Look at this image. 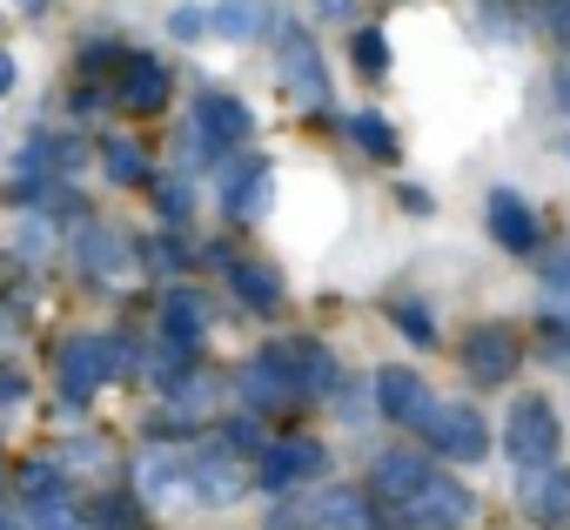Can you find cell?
<instances>
[{"mask_svg":"<svg viewBox=\"0 0 570 530\" xmlns=\"http://www.w3.org/2000/svg\"><path fill=\"white\" fill-rule=\"evenodd\" d=\"M202 330H208V310H202V296H168V303H161V336H168V350H188V343H202Z\"/></svg>","mask_w":570,"mask_h":530,"instance_id":"ffe728a7","label":"cell"},{"mask_svg":"<svg viewBox=\"0 0 570 530\" xmlns=\"http://www.w3.org/2000/svg\"><path fill=\"white\" fill-rule=\"evenodd\" d=\"M228 208H235L242 222H255V215L268 208V161H235V168H228Z\"/></svg>","mask_w":570,"mask_h":530,"instance_id":"d6986e66","label":"cell"},{"mask_svg":"<svg viewBox=\"0 0 570 530\" xmlns=\"http://www.w3.org/2000/svg\"><path fill=\"white\" fill-rule=\"evenodd\" d=\"M14 88V55H0V95Z\"/></svg>","mask_w":570,"mask_h":530,"instance_id":"8d00e7d4","label":"cell"},{"mask_svg":"<svg viewBox=\"0 0 570 530\" xmlns=\"http://www.w3.org/2000/svg\"><path fill=\"white\" fill-rule=\"evenodd\" d=\"M75 255L88 262V276H101V283H121V276H128V262H135V255H128V242H121L115 228H101V222H88V228H81Z\"/></svg>","mask_w":570,"mask_h":530,"instance_id":"8fae6325","label":"cell"},{"mask_svg":"<svg viewBox=\"0 0 570 530\" xmlns=\"http://www.w3.org/2000/svg\"><path fill=\"white\" fill-rule=\"evenodd\" d=\"M537 21H543L557 41H570V0H543V8H537Z\"/></svg>","mask_w":570,"mask_h":530,"instance_id":"4dcf8cb0","label":"cell"},{"mask_svg":"<svg viewBox=\"0 0 570 530\" xmlns=\"http://www.w3.org/2000/svg\"><path fill=\"white\" fill-rule=\"evenodd\" d=\"M101 530H135V517H128V503H108V510H101Z\"/></svg>","mask_w":570,"mask_h":530,"instance_id":"1f68e13d","label":"cell"},{"mask_svg":"<svg viewBox=\"0 0 570 530\" xmlns=\"http://www.w3.org/2000/svg\"><path fill=\"white\" fill-rule=\"evenodd\" d=\"M503 450H510L523 470H543V463H557V410H550L543 396H517Z\"/></svg>","mask_w":570,"mask_h":530,"instance_id":"5b68a950","label":"cell"},{"mask_svg":"<svg viewBox=\"0 0 570 530\" xmlns=\"http://www.w3.org/2000/svg\"><path fill=\"white\" fill-rule=\"evenodd\" d=\"M356 68L363 75H383L390 68V41L383 35H356Z\"/></svg>","mask_w":570,"mask_h":530,"instance_id":"83f0119b","label":"cell"},{"mask_svg":"<svg viewBox=\"0 0 570 530\" xmlns=\"http://www.w3.org/2000/svg\"><path fill=\"white\" fill-rule=\"evenodd\" d=\"M14 396H21V376H14V370H0V403H14Z\"/></svg>","mask_w":570,"mask_h":530,"instance_id":"e575fe53","label":"cell"},{"mask_svg":"<svg viewBox=\"0 0 570 530\" xmlns=\"http://www.w3.org/2000/svg\"><path fill=\"white\" fill-rule=\"evenodd\" d=\"M161 208H168V222H181L188 215V195L181 188H161Z\"/></svg>","mask_w":570,"mask_h":530,"instance_id":"836d02e7","label":"cell"},{"mask_svg":"<svg viewBox=\"0 0 570 530\" xmlns=\"http://www.w3.org/2000/svg\"><path fill=\"white\" fill-rule=\"evenodd\" d=\"M268 28V0H222L215 8V35H228V41H255Z\"/></svg>","mask_w":570,"mask_h":530,"instance_id":"7402d4cb","label":"cell"},{"mask_svg":"<svg viewBox=\"0 0 570 530\" xmlns=\"http://www.w3.org/2000/svg\"><path fill=\"white\" fill-rule=\"evenodd\" d=\"M396 323H403V336H410V343H436V323H430L416 303H403V310H396Z\"/></svg>","mask_w":570,"mask_h":530,"instance_id":"f546056e","label":"cell"},{"mask_svg":"<svg viewBox=\"0 0 570 530\" xmlns=\"http://www.w3.org/2000/svg\"><path fill=\"white\" fill-rule=\"evenodd\" d=\"M309 477H323V443H309V436H289L262 457V490H296Z\"/></svg>","mask_w":570,"mask_h":530,"instance_id":"52a82bcc","label":"cell"},{"mask_svg":"<svg viewBox=\"0 0 570 530\" xmlns=\"http://www.w3.org/2000/svg\"><path fill=\"white\" fill-rule=\"evenodd\" d=\"M543 303H550V310H557V316L570 323V248L543 262Z\"/></svg>","mask_w":570,"mask_h":530,"instance_id":"cb8c5ba5","label":"cell"},{"mask_svg":"<svg viewBox=\"0 0 570 530\" xmlns=\"http://www.w3.org/2000/svg\"><path fill=\"white\" fill-rule=\"evenodd\" d=\"M282 81L296 88V101H303V108H330V75H323V61H316L309 35H289V41H282Z\"/></svg>","mask_w":570,"mask_h":530,"instance_id":"ba28073f","label":"cell"},{"mask_svg":"<svg viewBox=\"0 0 570 530\" xmlns=\"http://www.w3.org/2000/svg\"><path fill=\"white\" fill-rule=\"evenodd\" d=\"M490 235H497L510 255H530V248H537V215H530L510 188H497V195H490Z\"/></svg>","mask_w":570,"mask_h":530,"instance_id":"7c38bea8","label":"cell"},{"mask_svg":"<svg viewBox=\"0 0 570 530\" xmlns=\"http://www.w3.org/2000/svg\"><path fill=\"white\" fill-rule=\"evenodd\" d=\"M235 296L255 303V310H275V303H282V283L262 269V262H242V269H235Z\"/></svg>","mask_w":570,"mask_h":530,"instance_id":"603a6c76","label":"cell"},{"mask_svg":"<svg viewBox=\"0 0 570 530\" xmlns=\"http://www.w3.org/2000/svg\"><path fill=\"white\" fill-rule=\"evenodd\" d=\"M168 28H175V35H181V41H195V35H202V28H208V21H202V14H175V21H168Z\"/></svg>","mask_w":570,"mask_h":530,"instance_id":"d6a6232c","label":"cell"},{"mask_svg":"<svg viewBox=\"0 0 570 530\" xmlns=\"http://www.w3.org/2000/svg\"><path fill=\"white\" fill-rule=\"evenodd\" d=\"M242 396H248L255 410H282V403H296L303 390H296V376H289V356H282V350H262V356L242 370Z\"/></svg>","mask_w":570,"mask_h":530,"instance_id":"8992f818","label":"cell"},{"mask_svg":"<svg viewBox=\"0 0 570 530\" xmlns=\"http://www.w3.org/2000/svg\"><path fill=\"white\" fill-rule=\"evenodd\" d=\"M356 141L370 148V155H383V161H396V135L376 121V115H356Z\"/></svg>","mask_w":570,"mask_h":530,"instance_id":"4316f807","label":"cell"},{"mask_svg":"<svg viewBox=\"0 0 570 530\" xmlns=\"http://www.w3.org/2000/svg\"><path fill=\"white\" fill-rule=\"evenodd\" d=\"M0 530H21V523H14V517H8V510H0Z\"/></svg>","mask_w":570,"mask_h":530,"instance_id":"74e56055","label":"cell"},{"mask_svg":"<svg viewBox=\"0 0 570 530\" xmlns=\"http://www.w3.org/2000/svg\"><path fill=\"white\" fill-rule=\"evenodd\" d=\"M101 161H108V175H115V181H141V175H148L141 148H135V141H121V135H115V141H101Z\"/></svg>","mask_w":570,"mask_h":530,"instance_id":"d4e9b609","label":"cell"},{"mask_svg":"<svg viewBox=\"0 0 570 530\" xmlns=\"http://www.w3.org/2000/svg\"><path fill=\"white\" fill-rule=\"evenodd\" d=\"M423 477H430V463H423V457H410V450H390V457H376V470H370V483H376V497H383V503H403Z\"/></svg>","mask_w":570,"mask_h":530,"instance_id":"e0dca14e","label":"cell"},{"mask_svg":"<svg viewBox=\"0 0 570 530\" xmlns=\"http://www.w3.org/2000/svg\"><path fill=\"white\" fill-rule=\"evenodd\" d=\"M416 430L430 436V450H443L450 463H476L483 457V416L470 410V403H430L423 416H416Z\"/></svg>","mask_w":570,"mask_h":530,"instance_id":"277c9868","label":"cell"},{"mask_svg":"<svg viewBox=\"0 0 570 530\" xmlns=\"http://www.w3.org/2000/svg\"><path fill=\"white\" fill-rule=\"evenodd\" d=\"M463 363H470V376H476V383H510V376H517V363H523V350H517V336H510V330H476V336H470V350H463Z\"/></svg>","mask_w":570,"mask_h":530,"instance_id":"30bf717a","label":"cell"},{"mask_svg":"<svg viewBox=\"0 0 570 530\" xmlns=\"http://www.w3.org/2000/svg\"><path fill=\"white\" fill-rule=\"evenodd\" d=\"M35 530H88V523L68 497H48V503H35Z\"/></svg>","mask_w":570,"mask_h":530,"instance_id":"484cf974","label":"cell"},{"mask_svg":"<svg viewBox=\"0 0 570 530\" xmlns=\"http://www.w3.org/2000/svg\"><path fill=\"white\" fill-rule=\"evenodd\" d=\"M282 356H289V376H296L303 396H330V390H336V363H330V350H316V343H282Z\"/></svg>","mask_w":570,"mask_h":530,"instance_id":"ac0fdd59","label":"cell"},{"mask_svg":"<svg viewBox=\"0 0 570 530\" xmlns=\"http://www.w3.org/2000/svg\"><path fill=\"white\" fill-rule=\"evenodd\" d=\"M188 483L202 490V503H235L242 497V470L228 457H215V450H195L188 457Z\"/></svg>","mask_w":570,"mask_h":530,"instance_id":"2e32d148","label":"cell"},{"mask_svg":"<svg viewBox=\"0 0 570 530\" xmlns=\"http://www.w3.org/2000/svg\"><path fill=\"white\" fill-rule=\"evenodd\" d=\"M316 8H323V21H343V14H350V0H316Z\"/></svg>","mask_w":570,"mask_h":530,"instance_id":"d590c367","label":"cell"},{"mask_svg":"<svg viewBox=\"0 0 570 530\" xmlns=\"http://www.w3.org/2000/svg\"><path fill=\"white\" fill-rule=\"evenodd\" d=\"M28 8H41V0H28Z\"/></svg>","mask_w":570,"mask_h":530,"instance_id":"f35d334b","label":"cell"},{"mask_svg":"<svg viewBox=\"0 0 570 530\" xmlns=\"http://www.w3.org/2000/svg\"><path fill=\"white\" fill-rule=\"evenodd\" d=\"M248 128H255V115H248L235 95H202V108H195V135H202L208 148H242Z\"/></svg>","mask_w":570,"mask_h":530,"instance_id":"9c48e42d","label":"cell"},{"mask_svg":"<svg viewBox=\"0 0 570 530\" xmlns=\"http://www.w3.org/2000/svg\"><path fill=\"white\" fill-rule=\"evenodd\" d=\"M523 503H530V517H537V523H563V517H570V470L537 477V483L523 490Z\"/></svg>","mask_w":570,"mask_h":530,"instance_id":"44dd1931","label":"cell"},{"mask_svg":"<svg viewBox=\"0 0 570 530\" xmlns=\"http://www.w3.org/2000/svg\"><path fill=\"white\" fill-rule=\"evenodd\" d=\"M396 510H403V523H410V530H456V523H470L476 497H470L456 477H423Z\"/></svg>","mask_w":570,"mask_h":530,"instance_id":"3957f363","label":"cell"},{"mask_svg":"<svg viewBox=\"0 0 570 530\" xmlns=\"http://www.w3.org/2000/svg\"><path fill=\"white\" fill-rule=\"evenodd\" d=\"M376 403H383V416L416 423V416L430 410V390H423V376H416V370H383V376H376Z\"/></svg>","mask_w":570,"mask_h":530,"instance_id":"5bb4252c","label":"cell"},{"mask_svg":"<svg viewBox=\"0 0 570 530\" xmlns=\"http://www.w3.org/2000/svg\"><path fill=\"white\" fill-rule=\"evenodd\" d=\"M21 490H28V503H48V497H61V477H55V463H35V470L21 477Z\"/></svg>","mask_w":570,"mask_h":530,"instance_id":"f1b7e54d","label":"cell"},{"mask_svg":"<svg viewBox=\"0 0 570 530\" xmlns=\"http://www.w3.org/2000/svg\"><path fill=\"white\" fill-rule=\"evenodd\" d=\"M161 101H168V68L148 61V55H135L128 75H121V108H135V115H161Z\"/></svg>","mask_w":570,"mask_h":530,"instance_id":"4fadbf2b","label":"cell"},{"mask_svg":"<svg viewBox=\"0 0 570 530\" xmlns=\"http://www.w3.org/2000/svg\"><path fill=\"white\" fill-rule=\"evenodd\" d=\"M135 483H141L155 503H175V497L195 490V483H188V457H168V450H148V457L135 463Z\"/></svg>","mask_w":570,"mask_h":530,"instance_id":"9a60e30c","label":"cell"},{"mask_svg":"<svg viewBox=\"0 0 570 530\" xmlns=\"http://www.w3.org/2000/svg\"><path fill=\"white\" fill-rule=\"evenodd\" d=\"M275 530H376V503L363 490H309L275 517Z\"/></svg>","mask_w":570,"mask_h":530,"instance_id":"7a4b0ae2","label":"cell"},{"mask_svg":"<svg viewBox=\"0 0 570 530\" xmlns=\"http://www.w3.org/2000/svg\"><path fill=\"white\" fill-rule=\"evenodd\" d=\"M121 363H128V350H121L115 336H75V343H61V363H55L61 396H68V403H88L101 383H115Z\"/></svg>","mask_w":570,"mask_h":530,"instance_id":"6da1fadb","label":"cell"}]
</instances>
